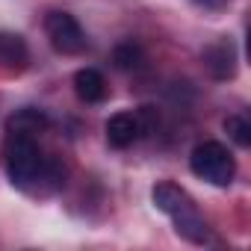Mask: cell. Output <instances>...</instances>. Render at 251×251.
<instances>
[{"label":"cell","instance_id":"1","mask_svg":"<svg viewBox=\"0 0 251 251\" xmlns=\"http://www.w3.org/2000/svg\"><path fill=\"white\" fill-rule=\"evenodd\" d=\"M151 201H154V207H157L160 213H166V216L172 219L177 236H183L186 242H192V245H207V242L213 239V236H210V225L204 222V216L198 213L192 195H189L183 186H177V183H172V180H160V183L151 189Z\"/></svg>","mask_w":251,"mask_h":251},{"label":"cell","instance_id":"2","mask_svg":"<svg viewBox=\"0 0 251 251\" xmlns=\"http://www.w3.org/2000/svg\"><path fill=\"white\" fill-rule=\"evenodd\" d=\"M3 166L9 180L18 189H33L39 180H45V172H48V160L42 157L36 136H18V133H6Z\"/></svg>","mask_w":251,"mask_h":251},{"label":"cell","instance_id":"3","mask_svg":"<svg viewBox=\"0 0 251 251\" xmlns=\"http://www.w3.org/2000/svg\"><path fill=\"white\" fill-rule=\"evenodd\" d=\"M189 169H192L195 177H201V180H207L213 186H227L236 177V160H233V154L222 142H213V139H207V142H201V145L192 148Z\"/></svg>","mask_w":251,"mask_h":251},{"label":"cell","instance_id":"4","mask_svg":"<svg viewBox=\"0 0 251 251\" xmlns=\"http://www.w3.org/2000/svg\"><path fill=\"white\" fill-rule=\"evenodd\" d=\"M45 33L50 39V48L62 56H77L89 48L83 27L71 12H50L45 18Z\"/></svg>","mask_w":251,"mask_h":251},{"label":"cell","instance_id":"5","mask_svg":"<svg viewBox=\"0 0 251 251\" xmlns=\"http://www.w3.org/2000/svg\"><path fill=\"white\" fill-rule=\"evenodd\" d=\"M204 65L216 80H230L236 74V48L230 39H219L204 50Z\"/></svg>","mask_w":251,"mask_h":251},{"label":"cell","instance_id":"6","mask_svg":"<svg viewBox=\"0 0 251 251\" xmlns=\"http://www.w3.org/2000/svg\"><path fill=\"white\" fill-rule=\"evenodd\" d=\"M106 142L112 148H130L139 139V121L136 112H115L106 118Z\"/></svg>","mask_w":251,"mask_h":251},{"label":"cell","instance_id":"7","mask_svg":"<svg viewBox=\"0 0 251 251\" xmlns=\"http://www.w3.org/2000/svg\"><path fill=\"white\" fill-rule=\"evenodd\" d=\"M50 118L36 109V106H24V109H15L9 118H6V133H18V136H39L42 130H48Z\"/></svg>","mask_w":251,"mask_h":251},{"label":"cell","instance_id":"8","mask_svg":"<svg viewBox=\"0 0 251 251\" xmlns=\"http://www.w3.org/2000/svg\"><path fill=\"white\" fill-rule=\"evenodd\" d=\"M74 92L86 103H100L106 98V80L98 68H80L74 74Z\"/></svg>","mask_w":251,"mask_h":251},{"label":"cell","instance_id":"9","mask_svg":"<svg viewBox=\"0 0 251 251\" xmlns=\"http://www.w3.org/2000/svg\"><path fill=\"white\" fill-rule=\"evenodd\" d=\"M0 62L9 65V68H21L27 62V45L21 36L0 33Z\"/></svg>","mask_w":251,"mask_h":251},{"label":"cell","instance_id":"10","mask_svg":"<svg viewBox=\"0 0 251 251\" xmlns=\"http://www.w3.org/2000/svg\"><path fill=\"white\" fill-rule=\"evenodd\" d=\"M112 62H115V68H121V71H136V68H142V62H145V50H142L136 42H121V45H115V50H112Z\"/></svg>","mask_w":251,"mask_h":251},{"label":"cell","instance_id":"11","mask_svg":"<svg viewBox=\"0 0 251 251\" xmlns=\"http://www.w3.org/2000/svg\"><path fill=\"white\" fill-rule=\"evenodd\" d=\"M225 130H227V136L239 148H248L251 145V121L245 115H227L225 118Z\"/></svg>","mask_w":251,"mask_h":251},{"label":"cell","instance_id":"12","mask_svg":"<svg viewBox=\"0 0 251 251\" xmlns=\"http://www.w3.org/2000/svg\"><path fill=\"white\" fill-rule=\"evenodd\" d=\"M136 121H139V136H151L160 127V112H157V106H139L136 109Z\"/></svg>","mask_w":251,"mask_h":251}]
</instances>
